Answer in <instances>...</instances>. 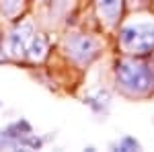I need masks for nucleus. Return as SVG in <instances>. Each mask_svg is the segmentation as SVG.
Instances as JSON below:
<instances>
[{
    "label": "nucleus",
    "instance_id": "3",
    "mask_svg": "<svg viewBox=\"0 0 154 152\" xmlns=\"http://www.w3.org/2000/svg\"><path fill=\"white\" fill-rule=\"evenodd\" d=\"M66 51L76 64L88 66L101 51V43L91 35H70L66 39Z\"/></svg>",
    "mask_w": 154,
    "mask_h": 152
},
{
    "label": "nucleus",
    "instance_id": "12",
    "mask_svg": "<svg viewBox=\"0 0 154 152\" xmlns=\"http://www.w3.org/2000/svg\"><path fill=\"white\" fill-rule=\"evenodd\" d=\"M0 39H2V37H0Z\"/></svg>",
    "mask_w": 154,
    "mask_h": 152
},
{
    "label": "nucleus",
    "instance_id": "11",
    "mask_svg": "<svg viewBox=\"0 0 154 152\" xmlns=\"http://www.w3.org/2000/svg\"><path fill=\"white\" fill-rule=\"evenodd\" d=\"M0 107H2V101H0Z\"/></svg>",
    "mask_w": 154,
    "mask_h": 152
},
{
    "label": "nucleus",
    "instance_id": "6",
    "mask_svg": "<svg viewBox=\"0 0 154 152\" xmlns=\"http://www.w3.org/2000/svg\"><path fill=\"white\" fill-rule=\"evenodd\" d=\"M27 56L33 60V62H41V60L48 56V37L41 35V33H33L29 45H27Z\"/></svg>",
    "mask_w": 154,
    "mask_h": 152
},
{
    "label": "nucleus",
    "instance_id": "9",
    "mask_svg": "<svg viewBox=\"0 0 154 152\" xmlns=\"http://www.w3.org/2000/svg\"><path fill=\"white\" fill-rule=\"evenodd\" d=\"M23 6H25V0H0V11H2V14H6V17L19 14Z\"/></svg>",
    "mask_w": 154,
    "mask_h": 152
},
{
    "label": "nucleus",
    "instance_id": "2",
    "mask_svg": "<svg viewBox=\"0 0 154 152\" xmlns=\"http://www.w3.org/2000/svg\"><path fill=\"white\" fill-rule=\"evenodd\" d=\"M119 43L131 56H148L154 51V21H136L119 29Z\"/></svg>",
    "mask_w": 154,
    "mask_h": 152
},
{
    "label": "nucleus",
    "instance_id": "4",
    "mask_svg": "<svg viewBox=\"0 0 154 152\" xmlns=\"http://www.w3.org/2000/svg\"><path fill=\"white\" fill-rule=\"evenodd\" d=\"M33 37V23H21L19 27H14L11 35H8V45H11L12 58H25L27 56V45Z\"/></svg>",
    "mask_w": 154,
    "mask_h": 152
},
{
    "label": "nucleus",
    "instance_id": "7",
    "mask_svg": "<svg viewBox=\"0 0 154 152\" xmlns=\"http://www.w3.org/2000/svg\"><path fill=\"white\" fill-rule=\"evenodd\" d=\"M33 128H31V123L27 121V119H19V121H14V123H8L6 128L2 129V134L6 136V138H11L19 144V138H23L27 134H31Z\"/></svg>",
    "mask_w": 154,
    "mask_h": 152
},
{
    "label": "nucleus",
    "instance_id": "8",
    "mask_svg": "<svg viewBox=\"0 0 154 152\" xmlns=\"http://www.w3.org/2000/svg\"><path fill=\"white\" fill-rule=\"evenodd\" d=\"M84 105H88L95 113H105L109 107V95L105 91H99L97 97H84Z\"/></svg>",
    "mask_w": 154,
    "mask_h": 152
},
{
    "label": "nucleus",
    "instance_id": "10",
    "mask_svg": "<svg viewBox=\"0 0 154 152\" xmlns=\"http://www.w3.org/2000/svg\"><path fill=\"white\" fill-rule=\"evenodd\" d=\"M117 148L121 152H131V150H140L142 146H140V142L136 140V138H131V136H123V138L119 140Z\"/></svg>",
    "mask_w": 154,
    "mask_h": 152
},
{
    "label": "nucleus",
    "instance_id": "1",
    "mask_svg": "<svg viewBox=\"0 0 154 152\" xmlns=\"http://www.w3.org/2000/svg\"><path fill=\"white\" fill-rule=\"evenodd\" d=\"M115 78L125 93L136 97H146L154 91V70L138 60H119L115 64Z\"/></svg>",
    "mask_w": 154,
    "mask_h": 152
},
{
    "label": "nucleus",
    "instance_id": "5",
    "mask_svg": "<svg viewBox=\"0 0 154 152\" xmlns=\"http://www.w3.org/2000/svg\"><path fill=\"white\" fill-rule=\"evenodd\" d=\"M97 11L101 21H105L109 27H115L123 14V0H97Z\"/></svg>",
    "mask_w": 154,
    "mask_h": 152
}]
</instances>
